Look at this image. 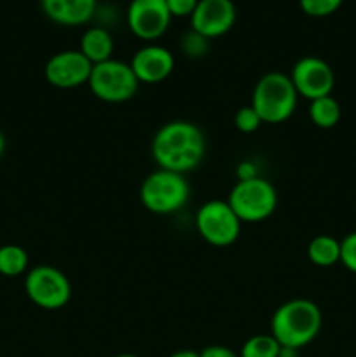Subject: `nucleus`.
Masks as SVG:
<instances>
[{"mask_svg": "<svg viewBox=\"0 0 356 357\" xmlns=\"http://www.w3.org/2000/svg\"><path fill=\"white\" fill-rule=\"evenodd\" d=\"M150 153L159 169L187 174L205 159L206 136L194 122H166L154 135Z\"/></svg>", "mask_w": 356, "mask_h": 357, "instance_id": "1", "label": "nucleus"}, {"mask_svg": "<svg viewBox=\"0 0 356 357\" xmlns=\"http://www.w3.org/2000/svg\"><path fill=\"white\" fill-rule=\"evenodd\" d=\"M320 307L306 298H293L281 303L271 317V335L281 347L299 349L309 345L320 335Z\"/></svg>", "mask_w": 356, "mask_h": 357, "instance_id": "2", "label": "nucleus"}, {"mask_svg": "<svg viewBox=\"0 0 356 357\" xmlns=\"http://www.w3.org/2000/svg\"><path fill=\"white\" fill-rule=\"evenodd\" d=\"M299 101L290 75L269 72L257 80L251 93V107L264 124H281L293 115Z\"/></svg>", "mask_w": 356, "mask_h": 357, "instance_id": "3", "label": "nucleus"}, {"mask_svg": "<svg viewBox=\"0 0 356 357\" xmlns=\"http://www.w3.org/2000/svg\"><path fill=\"white\" fill-rule=\"evenodd\" d=\"M191 197V185L185 174L156 169L147 174L140 187V201L154 215H173L184 209Z\"/></svg>", "mask_w": 356, "mask_h": 357, "instance_id": "4", "label": "nucleus"}, {"mask_svg": "<svg viewBox=\"0 0 356 357\" xmlns=\"http://www.w3.org/2000/svg\"><path fill=\"white\" fill-rule=\"evenodd\" d=\"M241 223H258L272 216L278 208V192L265 178L237 180L227 199Z\"/></svg>", "mask_w": 356, "mask_h": 357, "instance_id": "5", "label": "nucleus"}, {"mask_svg": "<svg viewBox=\"0 0 356 357\" xmlns=\"http://www.w3.org/2000/svg\"><path fill=\"white\" fill-rule=\"evenodd\" d=\"M87 86L105 103H124L136 96L140 82L129 63L112 58L93 66Z\"/></svg>", "mask_w": 356, "mask_h": 357, "instance_id": "6", "label": "nucleus"}, {"mask_svg": "<svg viewBox=\"0 0 356 357\" xmlns=\"http://www.w3.org/2000/svg\"><path fill=\"white\" fill-rule=\"evenodd\" d=\"M24 293L38 309L59 310L68 305L72 298V284L59 268L37 265L24 278Z\"/></svg>", "mask_w": 356, "mask_h": 357, "instance_id": "7", "label": "nucleus"}, {"mask_svg": "<svg viewBox=\"0 0 356 357\" xmlns=\"http://www.w3.org/2000/svg\"><path fill=\"white\" fill-rule=\"evenodd\" d=\"M195 229L208 244L227 248L239 237L241 220L227 201H208L195 213Z\"/></svg>", "mask_w": 356, "mask_h": 357, "instance_id": "8", "label": "nucleus"}, {"mask_svg": "<svg viewBox=\"0 0 356 357\" xmlns=\"http://www.w3.org/2000/svg\"><path fill=\"white\" fill-rule=\"evenodd\" d=\"M297 94L313 101L318 98L330 96L335 86V75L332 66L316 56H304L293 65L290 73Z\"/></svg>", "mask_w": 356, "mask_h": 357, "instance_id": "9", "label": "nucleus"}, {"mask_svg": "<svg viewBox=\"0 0 356 357\" xmlns=\"http://www.w3.org/2000/svg\"><path fill=\"white\" fill-rule=\"evenodd\" d=\"M93 63L79 51L66 49L52 54L44 68L45 80L58 89H75L89 82Z\"/></svg>", "mask_w": 356, "mask_h": 357, "instance_id": "10", "label": "nucleus"}, {"mask_svg": "<svg viewBox=\"0 0 356 357\" xmlns=\"http://www.w3.org/2000/svg\"><path fill=\"white\" fill-rule=\"evenodd\" d=\"M171 13L166 0H131L128 7V26L142 40H157L168 31Z\"/></svg>", "mask_w": 356, "mask_h": 357, "instance_id": "11", "label": "nucleus"}, {"mask_svg": "<svg viewBox=\"0 0 356 357\" xmlns=\"http://www.w3.org/2000/svg\"><path fill=\"white\" fill-rule=\"evenodd\" d=\"M236 17L232 0H199L191 16V30L212 40L230 31Z\"/></svg>", "mask_w": 356, "mask_h": 357, "instance_id": "12", "label": "nucleus"}, {"mask_svg": "<svg viewBox=\"0 0 356 357\" xmlns=\"http://www.w3.org/2000/svg\"><path fill=\"white\" fill-rule=\"evenodd\" d=\"M129 65L140 84H159L173 72L175 56L163 45L149 44L133 54Z\"/></svg>", "mask_w": 356, "mask_h": 357, "instance_id": "13", "label": "nucleus"}, {"mask_svg": "<svg viewBox=\"0 0 356 357\" xmlns=\"http://www.w3.org/2000/svg\"><path fill=\"white\" fill-rule=\"evenodd\" d=\"M40 3L45 16L63 26L86 24L96 10V0H40Z\"/></svg>", "mask_w": 356, "mask_h": 357, "instance_id": "14", "label": "nucleus"}, {"mask_svg": "<svg viewBox=\"0 0 356 357\" xmlns=\"http://www.w3.org/2000/svg\"><path fill=\"white\" fill-rule=\"evenodd\" d=\"M79 51L93 63V66L98 63L108 61L114 54V38H112L110 31L105 28L93 26L82 33Z\"/></svg>", "mask_w": 356, "mask_h": 357, "instance_id": "15", "label": "nucleus"}, {"mask_svg": "<svg viewBox=\"0 0 356 357\" xmlns=\"http://www.w3.org/2000/svg\"><path fill=\"white\" fill-rule=\"evenodd\" d=\"M307 258L316 267H334L341 261V241L332 236H316L307 246Z\"/></svg>", "mask_w": 356, "mask_h": 357, "instance_id": "16", "label": "nucleus"}, {"mask_svg": "<svg viewBox=\"0 0 356 357\" xmlns=\"http://www.w3.org/2000/svg\"><path fill=\"white\" fill-rule=\"evenodd\" d=\"M309 117L316 128L332 129L341 121V105L335 98L323 96L313 100L309 105Z\"/></svg>", "mask_w": 356, "mask_h": 357, "instance_id": "17", "label": "nucleus"}, {"mask_svg": "<svg viewBox=\"0 0 356 357\" xmlns=\"http://www.w3.org/2000/svg\"><path fill=\"white\" fill-rule=\"evenodd\" d=\"M28 268V253L17 244L0 246V274L7 278L21 275Z\"/></svg>", "mask_w": 356, "mask_h": 357, "instance_id": "18", "label": "nucleus"}, {"mask_svg": "<svg viewBox=\"0 0 356 357\" xmlns=\"http://www.w3.org/2000/svg\"><path fill=\"white\" fill-rule=\"evenodd\" d=\"M281 345L269 335H253L241 347L239 357H279Z\"/></svg>", "mask_w": 356, "mask_h": 357, "instance_id": "19", "label": "nucleus"}, {"mask_svg": "<svg viewBox=\"0 0 356 357\" xmlns=\"http://www.w3.org/2000/svg\"><path fill=\"white\" fill-rule=\"evenodd\" d=\"M262 124H264V122H262L260 115L255 112V108L251 107V105L241 107L239 110L236 112V115H234V126L237 128V131L244 132V135L255 132Z\"/></svg>", "mask_w": 356, "mask_h": 357, "instance_id": "20", "label": "nucleus"}, {"mask_svg": "<svg viewBox=\"0 0 356 357\" xmlns=\"http://www.w3.org/2000/svg\"><path fill=\"white\" fill-rule=\"evenodd\" d=\"M344 0H299V6L307 16L325 17L334 14Z\"/></svg>", "mask_w": 356, "mask_h": 357, "instance_id": "21", "label": "nucleus"}, {"mask_svg": "<svg viewBox=\"0 0 356 357\" xmlns=\"http://www.w3.org/2000/svg\"><path fill=\"white\" fill-rule=\"evenodd\" d=\"M181 49L187 56H202L208 51V38L195 33L194 30L187 31L181 38Z\"/></svg>", "mask_w": 356, "mask_h": 357, "instance_id": "22", "label": "nucleus"}, {"mask_svg": "<svg viewBox=\"0 0 356 357\" xmlns=\"http://www.w3.org/2000/svg\"><path fill=\"white\" fill-rule=\"evenodd\" d=\"M341 264L356 274V232L348 234L341 241Z\"/></svg>", "mask_w": 356, "mask_h": 357, "instance_id": "23", "label": "nucleus"}, {"mask_svg": "<svg viewBox=\"0 0 356 357\" xmlns=\"http://www.w3.org/2000/svg\"><path fill=\"white\" fill-rule=\"evenodd\" d=\"M199 0H166L168 9H170L171 16H178V17H185L192 16L194 13L195 6H198Z\"/></svg>", "mask_w": 356, "mask_h": 357, "instance_id": "24", "label": "nucleus"}, {"mask_svg": "<svg viewBox=\"0 0 356 357\" xmlns=\"http://www.w3.org/2000/svg\"><path fill=\"white\" fill-rule=\"evenodd\" d=\"M199 357H239V354L225 345H208L199 352Z\"/></svg>", "mask_w": 356, "mask_h": 357, "instance_id": "25", "label": "nucleus"}, {"mask_svg": "<svg viewBox=\"0 0 356 357\" xmlns=\"http://www.w3.org/2000/svg\"><path fill=\"white\" fill-rule=\"evenodd\" d=\"M237 180H251V178H257V167H255L253 162H250V160H246V162H241L239 166H237Z\"/></svg>", "mask_w": 356, "mask_h": 357, "instance_id": "26", "label": "nucleus"}, {"mask_svg": "<svg viewBox=\"0 0 356 357\" xmlns=\"http://www.w3.org/2000/svg\"><path fill=\"white\" fill-rule=\"evenodd\" d=\"M170 357H199V352L188 351V349H181V351L173 352Z\"/></svg>", "mask_w": 356, "mask_h": 357, "instance_id": "27", "label": "nucleus"}, {"mask_svg": "<svg viewBox=\"0 0 356 357\" xmlns=\"http://www.w3.org/2000/svg\"><path fill=\"white\" fill-rule=\"evenodd\" d=\"M3 152H6V138H3L2 131H0V159H2Z\"/></svg>", "mask_w": 356, "mask_h": 357, "instance_id": "28", "label": "nucleus"}, {"mask_svg": "<svg viewBox=\"0 0 356 357\" xmlns=\"http://www.w3.org/2000/svg\"><path fill=\"white\" fill-rule=\"evenodd\" d=\"M115 357H140V356H136V354H119Z\"/></svg>", "mask_w": 356, "mask_h": 357, "instance_id": "29", "label": "nucleus"}]
</instances>
